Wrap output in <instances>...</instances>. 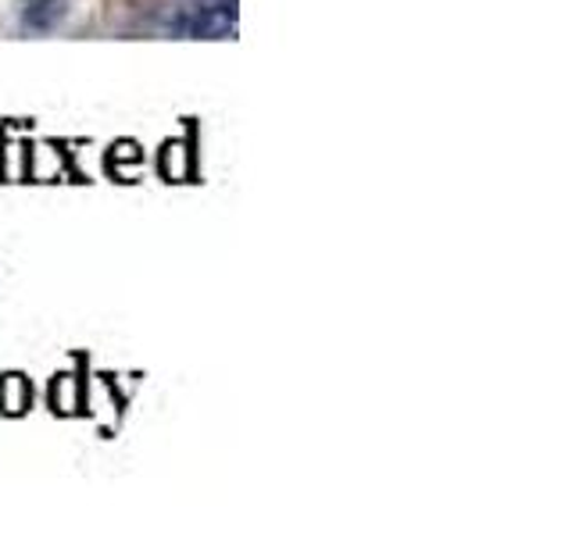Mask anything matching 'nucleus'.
I'll use <instances>...</instances> for the list:
<instances>
[{
    "mask_svg": "<svg viewBox=\"0 0 572 535\" xmlns=\"http://www.w3.org/2000/svg\"><path fill=\"white\" fill-rule=\"evenodd\" d=\"M176 29L183 37H205V40L229 37V32H237V8H233V0L194 8L183 14V19H176Z\"/></svg>",
    "mask_w": 572,
    "mask_h": 535,
    "instance_id": "nucleus-1",
    "label": "nucleus"
},
{
    "mask_svg": "<svg viewBox=\"0 0 572 535\" xmlns=\"http://www.w3.org/2000/svg\"><path fill=\"white\" fill-rule=\"evenodd\" d=\"M65 14V0H29L26 4V26L32 29H55Z\"/></svg>",
    "mask_w": 572,
    "mask_h": 535,
    "instance_id": "nucleus-2",
    "label": "nucleus"
}]
</instances>
